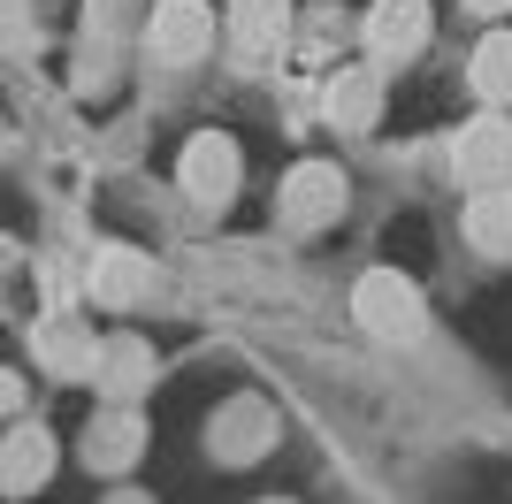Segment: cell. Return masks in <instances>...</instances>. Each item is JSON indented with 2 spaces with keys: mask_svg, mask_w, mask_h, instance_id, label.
Listing matches in <instances>:
<instances>
[{
  "mask_svg": "<svg viewBox=\"0 0 512 504\" xmlns=\"http://www.w3.org/2000/svg\"><path fill=\"white\" fill-rule=\"evenodd\" d=\"M46 474H54V436L31 428V420H16V428L0 436V489L23 497V489H39Z\"/></svg>",
  "mask_w": 512,
  "mask_h": 504,
  "instance_id": "obj_8",
  "label": "cell"
},
{
  "mask_svg": "<svg viewBox=\"0 0 512 504\" xmlns=\"http://www.w3.org/2000/svg\"><path fill=\"white\" fill-rule=\"evenodd\" d=\"M16 405H23V382H16V375H0V413H16Z\"/></svg>",
  "mask_w": 512,
  "mask_h": 504,
  "instance_id": "obj_16",
  "label": "cell"
},
{
  "mask_svg": "<svg viewBox=\"0 0 512 504\" xmlns=\"http://www.w3.org/2000/svg\"><path fill=\"white\" fill-rule=\"evenodd\" d=\"M467 237L474 252H490V260H512V184H482L467 207Z\"/></svg>",
  "mask_w": 512,
  "mask_h": 504,
  "instance_id": "obj_13",
  "label": "cell"
},
{
  "mask_svg": "<svg viewBox=\"0 0 512 504\" xmlns=\"http://www.w3.org/2000/svg\"><path fill=\"white\" fill-rule=\"evenodd\" d=\"M85 451H92V466H123V459H138V451H146V420L123 413V405H107V413L92 420Z\"/></svg>",
  "mask_w": 512,
  "mask_h": 504,
  "instance_id": "obj_14",
  "label": "cell"
},
{
  "mask_svg": "<svg viewBox=\"0 0 512 504\" xmlns=\"http://www.w3.org/2000/svg\"><path fill=\"white\" fill-rule=\"evenodd\" d=\"M352 314H360L367 336H390V344H413V336L428 329L421 291H413L398 268H367V275H360V291H352Z\"/></svg>",
  "mask_w": 512,
  "mask_h": 504,
  "instance_id": "obj_1",
  "label": "cell"
},
{
  "mask_svg": "<svg viewBox=\"0 0 512 504\" xmlns=\"http://www.w3.org/2000/svg\"><path fill=\"white\" fill-rule=\"evenodd\" d=\"M85 298L92 306H138V298H146V252L100 245V260L85 268Z\"/></svg>",
  "mask_w": 512,
  "mask_h": 504,
  "instance_id": "obj_9",
  "label": "cell"
},
{
  "mask_svg": "<svg viewBox=\"0 0 512 504\" xmlns=\"http://www.w3.org/2000/svg\"><path fill=\"white\" fill-rule=\"evenodd\" d=\"M375 107H383V77H375V69H337L329 92H321V115H329L337 130H367Z\"/></svg>",
  "mask_w": 512,
  "mask_h": 504,
  "instance_id": "obj_11",
  "label": "cell"
},
{
  "mask_svg": "<svg viewBox=\"0 0 512 504\" xmlns=\"http://www.w3.org/2000/svg\"><path fill=\"white\" fill-rule=\"evenodd\" d=\"M451 176L474 184V191L512 176V123L497 115V107H490V115H474V123L459 130V146H451Z\"/></svg>",
  "mask_w": 512,
  "mask_h": 504,
  "instance_id": "obj_4",
  "label": "cell"
},
{
  "mask_svg": "<svg viewBox=\"0 0 512 504\" xmlns=\"http://www.w3.org/2000/svg\"><path fill=\"white\" fill-rule=\"evenodd\" d=\"M176 184H184V199L192 207H230L237 199V146L222 138V130H199L192 146H184V168H176Z\"/></svg>",
  "mask_w": 512,
  "mask_h": 504,
  "instance_id": "obj_3",
  "label": "cell"
},
{
  "mask_svg": "<svg viewBox=\"0 0 512 504\" xmlns=\"http://www.w3.org/2000/svg\"><path fill=\"white\" fill-rule=\"evenodd\" d=\"M230 39H237L245 62L276 54V46L291 39V0H237V8H230Z\"/></svg>",
  "mask_w": 512,
  "mask_h": 504,
  "instance_id": "obj_10",
  "label": "cell"
},
{
  "mask_svg": "<svg viewBox=\"0 0 512 504\" xmlns=\"http://www.w3.org/2000/svg\"><path fill=\"white\" fill-rule=\"evenodd\" d=\"M474 92L490 107H512V31H490L474 46Z\"/></svg>",
  "mask_w": 512,
  "mask_h": 504,
  "instance_id": "obj_15",
  "label": "cell"
},
{
  "mask_svg": "<svg viewBox=\"0 0 512 504\" xmlns=\"http://www.w3.org/2000/svg\"><path fill=\"white\" fill-rule=\"evenodd\" d=\"M467 8L474 16H497V8H512V0H467Z\"/></svg>",
  "mask_w": 512,
  "mask_h": 504,
  "instance_id": "obj_17",
  "label": "cell"
},
{
  "mask_svg": "<svg viewBox=\"0 0 512 504\" xmlns=\"http://www.w3.org/2000/svg\"><path fill=\"white\" fill-rule=\"evenodd\" d=\"M146 375H153L146 336H107L100 352H92V390H107V405H130L146 390Z\"/></svg>",
  "mask_w": 512,
  "mask_h": 504,
  "instance_id": "obj_7",
  "label": "cell"
},
{
  "mask_svg": "<svg viewBox=\"0 0 512 504\" xmlns=\"http://www.w3.org/2000/svg\"><path fill=\"white\" fill-rule=\"evenodd\" d=\"M214 39V16H207V0H161L146 23V46H153V62H199Z\"/></svg>",
  "mask_w": 512,
  "mask_h": 504,
  "instance_id": "obj_6",
  "label": "cell"
},
{
  "mask_svg": "<svg viewBox=\"0 0 512 504\" xmlns=\"http://www.w3.org/2000/svg\"><path fill=\"white\" fill-rule=\"evenodd\" d=\"M31 344H39V359L54 367V375H92V352H100L77 314H46L39 329H31Z\"/></svg>",
  "mask_w": 512,
  "mask_h": 504,
  "instance_id": "obj_12",
  "label": "cell"
},
{
  "mask_svg": "<svg viewBox=\"0 0 512 504\" xmlns=\"http://www.w3.org/2000/svg\"><path fill=\"white\" fill-rule=\"evenodd\" d=\"M283 230L291 237H306V230H329L344 214V168H329V161H299L291 176H283Z\"/></svg>",
  "mask_w": 512,
  "mask_h": 504,
  "instance_id": "obj_2",
  "label": "cell"
},
{
  "mask_svg": "<svg viewBox=\"0 0 512 504\" xmlns=\"http://www.w3.org/2000/svg\"><path fill=\"white\" fill-rule=\"evenodd\" d=\"M428 23H436L428 0H375V8H367V54H375L383 69L413 62V54L428 46Z\"/></svg>",
  "mask_w": 512,
  "mask_h": 504,
  "instance_id": "obj_5",
  "label": "cell"
}]
</instances>
